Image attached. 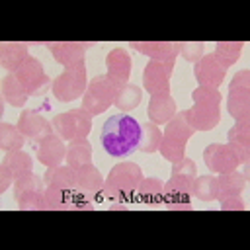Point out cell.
Segmentation results:
<instances>
[{"mask_svg": "<svg viewBox=\"0 0 250 250\" xmlns=\"http://www.w3.org/2000/svg\"><path fill=\"white\" fill-rule=\"evenodd\" d=\"M141 133H143L141 123L133 115L121 111V113L109 115L104 121L100 131V143L109 156L125 158L139 148Z\"/></svg>", "mask_w": 250, "mask_h": 250, "instance_id": "cell-1", "label": "cell"}, {"mask_svg": "<svg viewBox=\"0 0 250 250\" xmlns=\"http://www.w3.org/2000/svg\"><path fill=\"white\" fill-rule=\"evenodd\" d=\"M143 170L139 164L135 162H119L115 164L107 178L104 180V201L107 209L115 211H127V203H131L135 199V191L137 186L143 180Z\"/></svg>", "mask_w": 250, "mask_h": 250, "instance_id": "cell-2", "label": "cell"}, {"mask_svg": "<svg viewBox=\"0 0 250 250\" xmlns=\"http://www.w3.org/2000/svg\"><path fill=\"white\" fill-rule=\"evenodd\" d=\"M193 105L186 109V119L193 131H211L221 121V92L219 88L197 86L191 92Z\"/></svg>", "mask_w": 250, "mask_h": 250, "instance_id": "cell-3", "label": "cell"}, {"mask_svg": "<svg viewBox=\"0 0 250 250\" xmlns=\"http://www.w3.org/2000/svg\"><path fill=\"white\" fill-rule=\"evenodd\" d=\"M193 135L191 125L186 119V111H176V115L166 123L162 131V141H160V154L168 162H178L186 156V145L189 137Z\"/></svg>", "mask_w": 250, "mask_h": 250, "instance_id": "cell-4", "label": "cell"}, {"mask_svg": "<svg viewBox=\"0 0 250 250\" xmlns=\"http://www.w3.org/2000/svg\"><path fill=\"white\" fill-rule=\"evenodd\" d=\"M119 90L121 88L107 74H98L88 82L80 107L88 111L90 115H100L105 109H109V105H113Z\"/></svg>", "mask_w": 250, "mask_h": 250, "instance_id": "cell-5", "label": "cell"}, {"mask_svg": "<svg viewBox=\"0 0 250 250\" xmlns=\"http://www.w3.org/2000/svg\"><path fill=\"white\" fill-rule=\"evenodd\" d=\"M88 88V74H86V64L84 61L66 66L51 84V94L59 102H74L84 96Z\"/></svg>", "mask_w": 250, "mask_h": 250, "instance_id": "cell-6", "label": "cell"}, {"mask_svg": "<svg viewBox=\"0 0 250 250\" xmlns=\"http://www.w3.org/2000/svg\"><path fill=\"white\" fill-rule=\"evenodd\" d=\"M229 115L236 121H250V70H238L229 84Z\"/></svg>", "mask_w": 250, "mask_h": 250, "instance_id": "cell-7", "label": "cell"}, {"mask_svg": "<svg viewBox=\"0 0 250 250\" xmlns=\"http://www.w3.org/2000/svg\"><path fill=\"white\" fill-rule=\"evenodd\" d=\"M53 131L62 139V141H76V139H86L88 133L92 131V115L84 111L82 107L62 111L53 117Z\"/></svg>", "mask_w": 250, "mask_h": 250, "instance_id": "cell-8", "label": "cell"}, {"mask_svg": "<svg viewBox=\"0 0 250 250\" xmlns=\"http://www.w3.org/2000/svg\"><path fill=\"white\" fill-rule=\"evenodd\" d=\"M191 176L172 174L170 180L164 184L162 203L170 211H191Z\"/></svg>", "mask_w": 250, "mask_h": 250, "instance_id": "cell-9", "label": "cell"}, {"mask_svg": "<svg viewBox=\"0 0 250 250\" xmlns=\"http://www.w3.org/2000/svg\"><path fill=\"white\" fill-rule=\"evenodd\" d=\"M203 160H205V166L209 168V172H213L215 176L234 172L242 164L240 154L229 143H211L203 150Z\"/></svg>", "mask_w": 250, "mask_h": 250, "instance_id": "cell-10", "label": "cell"}, {"mask_svg": "<svg viewBox=\"0 0 250 250\" xmlns=\"http://www.w3.org/2000/svg\"><path fill=\"white\" fill-rule=\"evenodd\" d=\"M176 61H148L143 70V88L152 94H168L170 92V76Z\"/></svg>", "mask_w": 250, "mask_h": 250, "instance_id": "cell-11", "label": "cell"}, {"mask_svg": "<svg viewBox=\"0 0 250 250\" xmlns=\"http://www.w3.org/2000/svg\"><path fill=\"white\" fill-rule=\"evenodd\" d=\"M16 76L20 78V82L23 84V88L27 90L29 96H41L51 88V80L47 78L43 64L35 59V57H27V61L16 70Z\"/></svg>", "mask_w": 250, "mask_h": 250, "instance_id": "cell-12", "label": "cell"}, {"mask_svg": "<svg viewBox=\"0 0 250 250\" xmlns=\"http://www.w3.org/2000/svg\"><path fill=\"white\" fill-rule=\"evenodd\" d=\"M193 76L199 86L219 88L227 76V66L221 62V59L215 53H205L193 64Z\"/></svg>", "mask_w": 250, "mask_h": 250, "instance_id": "cell-13", "label": "cell"}, {"mask_svg": "<svg viewBox=\"0 0 250 250\" xmlns=\"http://www.w3.org/2000/svg\"><path fill=\"white\" fill-rule=\"evenodd\" d=\"M18 129L21 131V135L25 139H29L31 143H39L43 137L53 133V123H49L39 111L35 109H23L20 113L18 119Z\"/></svg>", "mask_w": 250, "mask_h": 250, "instance_id": "cell-14", "label": "cell"}, {"mask_svg": "<svg viewBox=\"0 0 250 250\" xmlns=\"http://www.w3.org/2000/svg\"><path fill=\"white\" fill-rule=\"evenodd\" d=\"M35 156L37 160L47 166V168H53V166H59L62 164V160L66 158V145L62 143V139L57 135V133H51L47 137H43L37 145H35Z\"/></svg>", "mask_w": 250, "mask_h": 250, "instance_id": "cell-15", "label": "cell"}, {"mask_svg": "<svg viewBox=\"0 0 250 250\" xmlns=\"http://www.w3.org/2000/svg\"><path fill=\"white\" fill-rule=\"evenodd\" d=\"M131 55L123 49V47H115L105 55V68H107V76L119 86L123 88L125 84H129V76H131Z\"/></svg>", "mask_w": 250, "mask_h": 250, "instance_id": "cell-16", "label": "cell"}, {"mask_svg": "<svg viewBox=\"0 0 250 250\" xmlns=\"http://www.w3.org/2000/svg\"><path fill=\"white\" fill-rule=\"evenodd\" d=\"M53 59L62 64L64 68L66 66H72L80 61H84V55H86V49L90 47V43H82V41H53V43H47Z\"/></svg>", "mask_w": 250, "mask_h": 250, "instance_id": "cell-17", "label": "cell"}, {"mask_svg": "<svg viewBox=\"0 0 250 250\" xmlns=\"http://www.w3.org/2000/svg\"><path fill=\"white\" fill-rule=\"evenodd\" d=\"M129 47L152 61H176L180 55V45L176 41H131Z\"/></svg>", "mask_w": 250, "mask_h": 250, "instance_id": "cell-18", "label": "cell"}, {"mask_svg": "<svg viewBox=\"0 0 250 250\" xmlns=\"http://www.w3.org/2000/svg\"><path fill=\"white\" fill-rule=\"evenodd\" d=\"M178 107H176V102L172 98V94H152L150 100H148V107H146V113H148V119L150 123L154 125H166L174 115H176Z\"/></svg>", "mask_w": 250, "mask_h": 250, "instance_id": "cell-19", "label": "cell"}, {"mask_svg": "<svg viewBox=\"0 0 250 250\" xmlns=\"http://www.w3.org/2000/svg\"><path fill=\"white\" fill-rule=\"evenodd\" d=\"M29 57L27 43L21 41H6L0 45V64L8 72H16Z\"/></svg>", "mask_w": 250, "mask_h": 250, "instance_id": "cell-20", "label": "cell"}, {"mask_svg": "<svg viewBox=\"0 0 250 250\" xmlns=\"http://www.w3.org/2000/svg\"><path fill=\"white\" fill-rule=\"evenodd\" d=\"M215 184H217V199L223 201V199L240 195L242 189L246 188V178L238 170H234L229 174H217Z\"/></svg>", "mask_w": 250, "mask_h": 250, "instance_id": "cell-21", "label": "cell"}, {"mask_svg": "<svg viewBox=\"0 0 250 250\" xmlns=\"http://www.w3.org/2000/svg\"><path fill=\"white\" fill-rule=\"evenodd\" d=\"M227 141L240 154L242 164H248L250 162V121L232 125L227 133Z\"/></svg>", "mask_w": 250, "mask_h": 250, "instance_id": "cell-22", "label": "cell"}, {"mask_svg": "<svg viewBox=\"0 0 250 250\" xmlns=\"http://www.w3.org/2000/svg\"><path fill=\"white\" fill-rule=\"evenodd\" d=\"M162 193H164V182L158 178H143L141 184L137 186L135 199L146 207H156L162 203Z\"/></svg>", "mask_w": 250, "mask_h": 250, "instance_id": "cell-23", "label": "cell"}, {"mask_svg": "<svg viewBox=\"0 0 250 250\" xmlns=\"http://www.w3.org/2000/svg\"><path fill=\"white\" fill-rule=\"evenodd\" d=\"M2 96L14 107H23L25 102H27V98H29L27 90L23 88V84L20 82V78L16 76V72H8L4 76V80H2Z\"/></svg>", "mask_w": 250, "mask_h": 250, "instance_id": "cell-24", "label": "cell"}, {"mask_svg": "<svg viewBox=\"0 0 250 250\" xmlns=\"http://www.w3.org/2000/svg\"><path fill=\"white\" fill-rule=\"evenodd\" d=\"M76 189L92 191V193H100V191L104 189L102 172H100L92 162L76 168Z\"/></svg>", "mask_w": 250, "mask_h": 250, "instance_id": "cell-25", "label": "cell"}, {"mask_svg": "<svg viewBox=\"0 0 250 250\" xmlns=\"http://www.w3.org/2000/svg\"><path fill=\"white\" fill-rule=\"evenodd\" d=\"M43 182H45V186L74 189L76 188V170L70 168L68 164H59V166L47 168V172L43 174Z\"/></svg>", "mask_w": 250, "mask_h": 250, "instance_id": "cell-26", "label": "cell"}, {"mask_svg": "<svg viewBox=\"0 0 250 250\" xmlns=\"http://www.w3.org/2000/svg\"><path fill=\"white\" fill-rule=\"evenodd\" d=\"M2 164L8 168V172L14 176V180H18V178L27 176V174L33 172V158H31V154H27L23 150L6 152Z\"/></svg>", "mask_w": 250, "mask_h": 250, "instance_id": "cell-27", "label": "cell"}, {"mask_svg": "<svg viewBox=\"0 0 250 250\" xmlns=\"http://www.w3.org/2000/svg\"><path fill=\"white\" fill-rule=\"evenodd\" d=\"M66 164L70 168H78V166H84V164H90L92 162V145L90 141L86 139H76V141H70L66 145Z\"/></svg>", "mask_w": 250, "mask_h": 250, "instance_id": "cell-28", "label": "cell"}, {"mask_svg": "<svg viewBox=\"0 0 250 250\" xmlns=\"http://www.w3.org/2000/svg\"><path fill=\"white\" fill-rule=\"evenodd\" d=\"M74 189L45 186V211H66L70 209Z\"/></svg>", "mask_w": 250, "mask_h": 250, "instance_id": "cell-29", "label": "cell"}, {"mask_svg": "<svg viewBox=\"0 0 250 250\" xmlns=\"http://www.w3.org/2000/svg\"><path fill=\"white\" fill-rule=\"evenodd\" d=\"M23 145H25V137L21 135L18 125H12V123L0 125V148L2 150H6V152L21 150Z\"/></svg>", "mask_w": 250, "mask_h": 250, "instance_id": "cell-30", "label": "cell"}, {"mask_svg": "<svg viewBox=\"0 0 250 250\" xmlns=\"http://www.w3.org/2000/svg\"><path fill=\"white\" fill-rule=\"evenodd\" d=\"M191 195L201 199V201H215L217 199V184H215V174H205V176H195L191 184Z\"/></svg>", "mask_w": 250, "mask_h": 250, "instance_id": "cell-31", "label": "cell"}, {"mask_svg": "<svg viewBox=\"0 0 250 250\" xmlns=\"http://www.w3.org/2000/svg\"><path fill=\"white\" fill-rule=\"evenodd\" d=\"M102 201H104V189L100 193H92V191H82L74 188V193L70 199V211H92Z\"/></svg>", "mask_w": 250, "mask_h": 250, "instance_id": "cell-32", "label": "cell"}, {"mask_svg": "<svg viewBox=\"0 0 250 250\" xmlns=\"http://www.w3.org/2000/svg\"><path fill=\"white\" fill-rule=\"evenodd\" d=\"M244 43L242 41H217L215 43V55L221 59V62L229 68L230 64H234L242 53Z\"/></svg>", "mask_w": 250, "mask_h": 250, "instance_id": "cell-33", "label": "cell"}, {"mask_svg": "<svg viewBox=\"0 0 250 250\" xmlns=\"http://www.w3.org/2000/svg\"><path fill=\"white\" fill-rule=\"evenodd\" d=\"M141 100H143L141 88L135 86V84H125V86L119 90V94H117L113 105H117V107L123 109V113H125V111H129V109H135V107L141 104Z\"/></svg>", "mask_w": 250, "mask_h": 250, "instance_id": "cell-34", "label": "cell"}, {"mask_svg": "<svg viewBox=\"0 0 250 250\" xmlns=\"http://www.w3.org/2000/svg\"><path fill=\"white\" fill-rule=\"evenodd\" d=\"M141 127H143V133H141L139 148L143 152H156L160 146V141H162V131L158 129V125H154L150 121L141 125Z\"/></svg>", "mask_w": 250, "mask_h": 250, "instance_id": "cell-35", "label": "cell"}, {"mask_svg": "<svg viewBox=\"0 0 250 250\" xmlns=\"http://www.w3.org/2000/svg\"><path fill=\"white\" fill-rule=\"evenodd\" d=\"M16 201L21 211H41V209H45V188L31 189V191L23 193L21 197H18Z\"/></svg>", "mask_w": 250, "mask_h": 250, "instance_id": "cell-36", "label": "cell"}, {"mask_svg": "<svg viewBox=\"0 0 250 250\" xmlns=\"http://www.w3.org/2000/svg\"><path fill=\"white\" fill-rule=\"evenodd\" d=\"M37 188H45L43 178L35 176L33 172L27 174V176H21V178L14 180V197L18 199V197H21L23 193H27V191H31V189H37Z\"/></svg>", "mask_w": 250, "mask_h": 250, "instance_id": "cell-37", "label": "cell"}, {"mask_svg": "<svg viewBox=\"0 0 250 250\" xmlns=\"http://www.w3.org/2000/svg\"><path fill=\"white\" fill-rule=\"evenodd\" d=\"M180 45V55L186 59V61H189V62H197L205 53H203V43H199V41H182V43H178Z\"/></svg>", "mask_w": 250, "mask_h": 250, "instance_id": "cell-38", "label": "cell"}, {"mask_svg": "<svg viewBox=\"0 0 250 250\" xmlns=\"http://www.w3.org/2000/svg\"><path fill=\"white\" fill-rule=\"evenodd\" d=\"M221 209L223 211H244L246 209V203L240 199V195H236V197L223 199L221 201Z\"/></svg>", "mask_w": 250, "mask_h": 250, "instance_id": "cell-39", "label": "cell"}, {"mask_svg": "<svg viewBox=\"0 0 250 250\" xmlns=\"http://www.w3.org/2000/svg\"><path fill=\"white\" fill-rule=\"evenodd\" d=\"M12 182H14V176H12V174L8 172V168L2 164V166H0V193L6 191Z\"/></svg>", "mask_w": 250, "mask_h": 250, "instance_id": "cell-40", "label": "cell"}]
</instances>
